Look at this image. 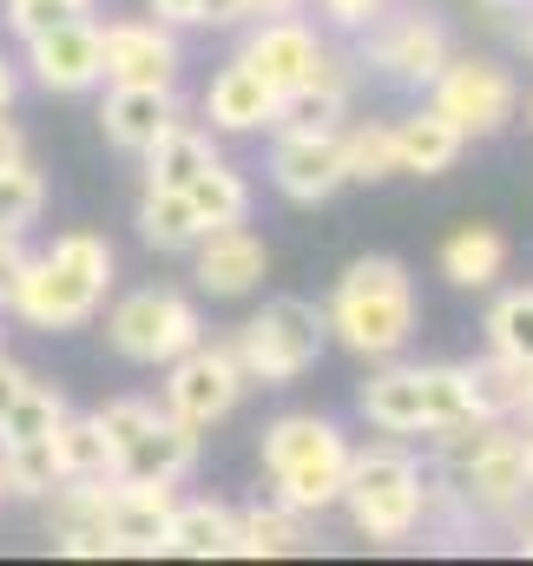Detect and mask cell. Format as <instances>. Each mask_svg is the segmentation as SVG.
<instances>
[{
	"instance_id": "cell-50",
	"label": "cell",
	"mask_w": 533,
	"mask_h": 566,
	"mask_svg": "<svg viewBox=\"0 0 533 566\" xmlns=\"http://www.w3.org/2000/svg\"><path fill=\"white\" fill-rule=\"evenodd\" d=\"M527 126H533V93H527Z\"/></svg>"
},
{
	"instance_id": "cell-34",
	"label": "cell",
	"mask_w": 533,
	"mask_h": 566,
	"mask_svg": "<svg viewBox=\"0 0 533 566\" xmlns=\"http://www.w3.org/2000/svg\"><path fill=\"white\" fill-rule=\"evenodd\" d=\"M488 349L533 369V290H508L488 303Z\"/></svg>"
},
{
	"instance_id": "cell-36",
	"label": "cell",
	"mask_w": 533,
	"mask_h": 566,
	"mask_svg": "<svg viewBox=\"0 0 533 566\" xmlns=\"http://www.w3.org/2000/svg\"><path fill=\"white\" fill-rule=\"evenodd\" d=\"M93 422L106 428V441H113V461H119V448H126V441H138L145 428L158 422V402H145V396H113V402H106Z\"/></svg>"
},
{
	"instance_id": "cell-14",
	"label": "cell",
	"mask_w": 533,
	"mask_h": 566,
	"mask_svg": "<svg viewBox=\"0 0 533 566\" xmlns=\"http://www.w3.org/2000/svg\"><path fill=\"white\" fill-rule=\"evenodd\" d=\"M461 501L468 507H481V514H514L521 501L533 494V474H527V448H521V434L501 422L461 468Z\"/></svg>"
},
{
	"instance_id": "cell-39",
	"label": "cell",
	"mask_w": 533,
	"mask_h": 566,
	"mask_svg": "<svg viewBox=\"0 0 533 566\" xmlns=\"http://www.w3.org/2000/svg\"><path fill=\"white\" fill-rule=\"evenodd\" d=\"M258 20V0H205L198 7V27H244Z\"/></svg>"
},
{
	"instance_id": "cell-35",
	"label": "cell",
	"mask_w": 533,
	"mask_h": 566,
	"mask_svg": "<svg viewBox=\"0 0 533 566\" xmlns=\"http://www.w3.org/2000/svg\"><path fill=\"white\" fill-rule=\"evenodd\" d=\"M73 13H86V0H0V20H7V33L27 46L33 33H46V27H60V20H73Z\"/></svg>"
},
{
	"instance_id": "cell-19",
	"label": "cell",
	"mask_w": 533,
	"mask_h": 566,
	"mask_svg": "<svg viewBox=\"0 0 533 566\" xmlns=\"http://www.w3.org/2000/svg\"><path fill=\"white\" fill-rule=\"evenodd\" d=\"M198 468V428H185L178 416H158V422L145 428L138 441L119 448V461H113V474H126V481H185Z\"/></svg>"
},
{
	"instance_id": "cell-30",
	"label": "cell",
	"mask_w": 533,
	"mask_h": 566,
	"mask_svg": "<svg viewBox=\"0 0 533 566\" xmlns=\"http://www.w3.org/2000/svg\"><path fill=\"white\" fill-rule=\"evenodd\" d=\"M0 481L20 501H53V488H60L53 441H0Z\"/></svg>"
},
{
	"instance_id": "cell-37",
	"label": "cell",
	"mask_w": 533,
	"mask_h": 566,
	"mask_svg": "<svg viewBox=\"0 0 533 566\" xmlns=\"http://www.w3.org/2000/svg\"><path fill=\"white\" fill-rule=\"evenodd\" d=\"M53 554H66V560H106L113 541H106L93 521H60V527H53Z\"/></svg>"
},
{
	"instance_id": "cell-10",
	"label": "cell",
	"mask_w": 533,
	"mask_h": 566,
	"mask_svg": "<svg viewBox=\"0 0 533 566\" xmlns=\"http://www.w3.org/2000/svg\"><path fill=\"white\" fill-rule=\"evenodd\" d=\"M428 106H441L468 139H494L508 119H514V106H521V86H514V73L501 66V60H474V53H454L448 66H441V80L428 86Z\"/></svg>"
},
{
	"instance_id": "cell-7",
	"label": "cell",
	"mask_w": 533,
	"mask_h": 566,
	"mask_svg": "<svg viewBox=\"0 0 533 566\" xmlns=\"http://www.w3.org/2000/svg\"><path fill=\"white\" fill-rule=\"evenodd\" d=\"M106 343H113V356H126L138 369H165V363H178L191 343H205V316H198V303L178 296V290H133V296L113 303Z\"/></svg>"
},
{
	"instance_id": "cell-18",
	"label": "cell",
	"mask_w": 533,
	"mask_h": 566,
	"mask_svg": "<svg viewBox=\"0 0 533 566\" xmlns=\"http://www.w3.org/2000/svg\"><path fill=\"white\" fill-rule=\"evenodd\" d=\"M178 119V86H106L100 99V133L119 151H145L165 126Z\"/></svg>"
},
{
	"instance_id": "cell-23",
	"label": "cell",
	"mask_w": 533,
	"mask_h": 566,
	"mask_svg": "<svg viewBox=\"0 0 533 566\" xmlns=\"http://www.w3.org/2000/svg\"><path fill=\"white\" fill-rule=\"evenodd\" d=\"M138 238L151 251H191L205 238V218H198L191 191L185 185H145V198H138Z\"/></svg>"
},
{
	"instance_id": "cell-51",
	"label": "cell",
	"mask_w": 533,
	"mask_h": 566,
	"mask_svg": "<svg viewBox=\"0 0 533 566\" xmlns=\"http://www.w3.org/2000/svg\"><path fill=\"white\" fill-rule=\"evenodd\" d=\"M527 53H533V27H527Z\"/></svg>"
},
{
	"instance_id": "cell-2",
	"label": "cell",
	"mask_w": 533,
	"mask_h": 566,
	"mask_svg": "<svg viewBox=\"0 0 533 566\" xmlns=\"http://www.w3.org/2000/svg\"><path fill=\"white\" fill-rule=\"evenodd\" d=\"M323 316H330V336L349 356H363V363L401 356L408 336H415V283H408V264L401 258H356L336 277Z\"/></svg>"
},
{
	"instance_id": "cell-9",
	"label": "cell",
	"mask_w": 533,
	"mask_h": 566,
	"mask_svg": "<svg viewBox=\"0 0 533 566\" xmlns=\"http://www.w3.org/2000/svg\"><path fill=\"white\" fill-rule=\"evenodd\" d=\"M363 60H369L389 86L428 93V86L441 80V66L454 60V40H448V27H441L428 7H401V13H383V20L369 27Z\"/></svg>"
},
{
	"instance_id": "cell-33",
	"label": "cell",
	"mask_w": 533,
	"mask_h": 566,
	"mask_svg": "<svg viewBox=\"0 0 533 566\" xmlns=\"http://www.w3.org/2000/svg\"><path fill=\"white\" fill-rule=\"evenodd\" d=\"M40 211H46V178L27 158L0 165V231L7 238H27V224H40Z\"/></svg>"
},
{
	"instance_id": "cell-21",
	"label": "cell",
	"mask_w": 533,
	"mask_h": 566,
	"mask_svg": "<svg viewBox=\"0 0 533 566\" xmlns=\"http://www.w3.org/2000/svg\"><path fill=\"white\" fill-rule=\"evenodd\" d=\"M205 119H211L218 133H264L270 119H276V93H270L244 60H231V66L211 73V86H205Z\"/></svg>"
},
{
	"instance_id": "cell-8",
	"label": "cell",
	"mask_w": 533,
	"mask_h": 566,
	"mask_svg": "<svg viewBox=\"0 0 533 566\" xmlns=\"http://www.w3.org/2000/svg\"><path fill=\"white\" fill-rule=\"evenodd\" d=\"M244 389H251V376L231 343H191L178 363H165V416H178L198 434L224 422Z\"/></svg>"
},
{
	"instance_id": "cell-48",
	"label": "cell",
	"mask_w": 533,
	"mask_h": 566,
	"mask_svg": "<svg viewBox=\"0 0 533 566\" xmlns=\"http://www.w3.org/2000/svg\"><path fill=\"white\" fill-rule=\"evenodd\" d=\"M514 541H521V554H527V560H533V521H527V527H521V534H514Z\"/></svg>"
},
{
	"instance_id": "cell-20",
	"label": "cell",
	"mask_w": 533,
	"mask_h": 566,
	"mask_svg": "<svg viewBox=\"0 0 533 566\" xmlns=\"http://www.w3.org/2000/svg\"><path fill=\"white\" fill-rule=\"evenodd\" d=\"M461 145H468V133L441 106H421V113L396 119V171L401 178H441V171H454Z\"/></svg>"
},
{
	"instance_id": "cell-40",
	"label": "cell",
	"mask_w": 533,
	"mask_h": 566,
	"mask_svg": "<svg viewBox=\"0 0 533 566\" xmlns=\"http://www.w3.org/2000/svg\"><path fill=\"white\" fill-rule=\"evenodd\" d=\"M20 271H27V251H20V238H7V231H0V310L13 303V283H20Z\"/></svg>"
},
{
	"instance_id": "cell-49",
	"label": "cell",
	"mask_w": 533,
	"mask_h": 566,
	"mask_svg": "<svg viewBox=\"0 0 533 566\" xmlns=\"http://www.w3.org/2000/svg\"><path fill=\"white\" fill-rule=\"evenodd\" d=\"M521 448H527V474H533V422H527V434H521Z\"/></svg>"
},
{
	"instance_id": "cell-47",
	"label": "cell",
	"mask_w": 533,
	"mask_h": 566,
	"mask_svg": "<svg viewBox=\"0 0 533 566\" xmlns=\"http://www.w3.org/2000/svg\"><path fill=\"white\" fill-rule=\"evenodd\" d=\"M521 422H533V369H527V396H521Z\"/></svg>"
},
{
	"instance_id": "cell-5",
	"label": "cell",
	"mask_w": 533,
	"mask_h": 566,
	"mask_svg": "<svg viewBox=\"0 0 533 566\" xmlns=\"http://www.w3.org/2000/svg\"><path fill=\"white\" fill-rule=\"evenodd\" d=\"M363 416L383 434H435L448 422H468V376L461 363H383L369 382H363Z\"/></svg>"
},
{
	"instance_id": "cell-44",
	"label": "cell",
	"mask_w": 533,
	"mask_h": 566,
	"mask_svg": "<svg viewBox=\"0 0 533 566\" xmlns=\"http://www.w3.org/2000/svg\"><path fill=\"white\" fill-rule=\"evenodd\" d=\"M13 93H20V80H13V60H0V119L13 113Z\"/></svg>"
},
{
	"instance_id": "cell-11",
	"label": "cell",
	"mask_w": 533,
	"mask_h": 566,
	"mask_svg": "<svg viewBox=\"0 0 533 566\" xmlns=\"http://www.w3.org/2000/svg\"><path fill=\"white\" fill-rule=\"evenodd\" d=\"M106 86H178V33L165 20H106L100 27Z\"/></svg>"
},
{
	"instance_id": "cell-15",
	"label": "cell",
	"mask_w": 533,
	"mask_h": 566,
	"mask_svg": "<svg viewBox=\"0 0 533 566\" xmlns=\"http://www.w3.org/2000/svg\"><path fill=\"white\" fill-rule=\"evenodd\" d=\"M323 53H330V46H323L296 13H264V20L251 27V40H244L238 60L264 80L270 93H290V86H303V80L323 66Z\"/></svg>"
},
{
	"instance_id": "cell-17",
	"label": "cell",
	"mask_w": 533,
	"mask_h": 566,
	"mask_svg": "<svg viewBox=\"0 0 533 566\" xmlns=\"http://www.w3.org/2000/svg\"><path fill=\"white\" fill-rule=\"evenodd\" d=\"M343 119H349V66L336 53H323V66L303 86L276 93L270 133H343Z\"/></svg>"
},
{
	"instance_id": "cell-13",
	"label": "cell",
	"mask_w": 533,
	"mask_h": 566,
	"mask_svg": "<svg viewBox=\"0 0 533 566\" xmlns=\"http://www.w3.org/2000/svg\"><path fill=\"white\" fill-rule=\"evenodd\" d=\"M27 66H33V80H40L46 93H93V86H106L100 27H93L86 13H73V20L33 33V40H27Z\"/></svg>"
},
{
	"instance_id": "cell-29",
	"label": "cell",
	"mask_w": 533,
	"mask_h": 566,
	"mask_svg": "<svg viewBox=\"0 0 533 566\" xmlns=\"http://www.w3.org/2000/svg\"><path fill=\"white\" fill-rule=\"evenodd\" d=\"M185 191H191L205 231H211V224H244V218H251V185H244V171H231L224 158H211Z\"/></svg>"
},
{
	"instance_id": "cell-25",
	"label": "cell",
	"mask_w": 533,
	"mask_h": 566,
	"mask_svg": "<svg viewBox=\"0 0 533 566\" xmlns=\"http://www.w3.org/2000/svg\"><path fill=\"white\" fill-rule=\"evenodd\" d=\"M508 271V238L494 224H461L454 238H441V277L454 290H488Z\"/></svg>"
},
{
	"instance_id": "cell-53",
	"label": "cell",
	"mask_w": 533,
	"mask_h": 566,
	"mask_svg": "<svg viewBox=\"0 0 533 566\" xmlns=\"http://www.w3.org/2000/svg\"><path fill=\"white\" fill-rule=\"evenodd\" d=\"M86 7H93V0H86Z\"/></svg>"
},
{
	"instance_id": "cell-16",
	"label": "cell",
	"mask_w": 533,
	"mask_h": 566,
	"mask_svg": "<svg viewBox=\"0 0 533 566\" xmlns=\"http://www.w3.org/2000/svg\"><path fill=\"white\" fill-rule=\"evenodd\" d=\"M191 251H198V290L211 296H251L270 277V244L251 224H211Z\"/></svg>"
},
{
	"instance_id": "cell-46",
	"label": "cell",
	"mask_w": 533,
	"mask_h": 566,
	"mask_svg": "<svg viewBox=\"0 0 533 566\" xmlns=\"http://www.w3.org/2000/svg\"><path fill=\"white\" fill-rule=\"evenodd\" d=\"M303 0H258V13H296Z\"/></svg>"
},
{
	"instance_id": "cell-52",
	"label": "cell",
	"mask_w": 533,
	"mask_h": 566,
	"mask_svg": "<svg viewBox=\"0 0 533 566\" xmlns=\"http://www.w3.org/2000/svg\"><path fill=\"white\" fill-rule=\"evenodd\" d=\"M0 494H7V481H0Z\"/></svg>"
},
{
	"instance_id": "cell-22",
	"label": "cell",
	"mask_w": 533,
	"mask_h": 566,
	"mask_svg": "<svg viewBox=\"0 0 533 566\" xmlns=\"http://www.w3.org/2000/svg\"><path fill=\"white\" fill-rule=\"evenodd\" d=\"M238 547V514L224 501H178L171 507V527H165V554H185V560H231Z\"/></svg>"
},
{
	"instance_id": "cell-43",
	"label": "cell",
	"mask_w": 533,
	"mask_h": 566,
	"mask_svg": "<svg viewBox=\"0 0 533 566\" xmlns=\"http://www.w3.org/2000/svg\"><path fill=\"white\" fill-rule=\"evenodd\" d=\"M13 158H27V139H20L13 119H0V165H13Z\"/></svg>"
},
{
	"instance_id": "cell-27",
	"label": "cell",
	"mask_w": 533,
	"mask_h": 566,
	"mask_svg": "<svg viewBox=\"0 0 533 566\" xmlns=\"http://www.w3.org/2000/svg\"><path fill=\"white\" fill-rule=\"evenodd\" d=\"M138 158H145V185H191V178H198V171H205L218 151H211V139H205L198 126L171 119V126L145 145Z\"/></svg>"
},
{
	"instance_id": "cell-3",
	"label": "cell",
	"mask_w": 533,
	"mask_h": 566,
	"mask_svg": "<svg viewBox=\"0 0 533 566\" xmlns=\"http://www.w3.org/2000/svg\"><path fill=\"white\" fill-rule=\"evenodd\" d=\"M349 434L330 416H276L264 428V474L276 481V501L296 514H323L343 507V481H349Z\"/></svg>"
},
{
	"instance_id": "cell-26",
	"label": "cell",
	"mask_w": 533,
	"mask_h": 566,
	"mask_svg": "<svg viewBox=\"0 0 533 566\" xmlns=\"http://www.w3.org/2000/svg\"><path fill=\"white\" fill-rule=\"evenodd\" d=\"M310 547V534H303V514L296 507H244L238 514V547H231V560H290V554H303Z\"/></svg>"
},
{
	"instance_id": "cell-31",
	"label": "cell",
	"mask_w": 533,
	"mask_h": 566,
	"mask_svg": "<svg viewBox=\"0 0 533 566\" xmlns=\"http://www.w3.org/2000/svg\"><path fill=\"white\" fill-rule=\"evenodd\" d=\"M66 416H73L66 396H60L53 382H33V376H27V389H20V396L7 402V416H0V441H46Z\"/></svg>"
},
{
	"instance_id": "cell-42",
	"label": "cell",
	"mask_w": 533,
	"mask_h": 566,
	"mask_svg": "<svg viewBox=\"0 0 533 566\" xmlns=\"http://www.w3.org/2000/svg\"><path fill=\"white\" fill-rule=\"evenodd\" d=\"M20 389H27V369H20L13 356H0V416H7V402H13Z\"/></svg>"
},
{
	"instance_id": "cell-41",
	"label": "cell",
	"mask_w": 533,
	"mask_h": 566,
	"mask_svg": "<svg viewBox=\"0 0 533 566\" xmlns=\"http://www.w3.org/2000/svg\"><path fill=\"white\" fill-rule=\"evenodd\" d=\"M198 7H205V0H151V13H158L165 27H198Z\"/></svg>"
},
{
	"instance_id": "cell-28",
	"label": "cell",
	"mask_w": 533,
	"mask_h": 566,
	"mask_svg": "<svg viewBox=\"0 0 533 566\" xmlns=\"http://www.w3.org/2000/svg\"><path fill=\"white\" fill-rule=\"evenodd\" d=\"M46 441H53L60 481H106L113 474V441H106V428L93 422V416H66Z\"/></svg>"
},
{
	"instance_id": "cell-24",
	"label": "cell",
	"mask_w": 533,
	"mask_h": 566,
	"mask_svg": "<svg viewBox=\"0 0 533 566\" xmlns=\"http://www.w3.org/2000/svg\"><path fill=\"white\" fill-rule=\"evenodd\" d=\"M461 376H468V409H474L481 422H521V396H527V363H514V356L488 349L481 363H461Z\"/></svg>"
},
{
	"instance_id": "cell-4",
	"label": "cell",
	"mask_w": 533,
	"mask_h": 566,
	"mask_svg": "<svg viewBox=\"0 0 533 566\" xmlns=\"http://www.w3.org/2000/svg\"><path fill=\"white\" fill-rule=\"evenodd\" d=\"M428 501H435V488H428V474H421V461H415L408 448L376 441V448H356V454H349L343 507H349V521H356L363 541L401 547V541L428 521Z\"/></svg>"
},
{
	"instance_id": "cell-1",
	"label": "cell",
	"mask_w": 533,
	"mask_h": 566,
	"mask_svg": "<svg viewBox=\"0 0 533 566\" xmlns=\"http://www.w3.org/2000/svg\"><path fill=\"white\" fill-rule=\"evenodd\" d=\"M106 290H113V244L100 231H66V238H53V251L27 258L7 310L33 329L60 336V329H86L100 316Z\"/></svg>"
},
{
	"instance_id": "cell-12",
	"label": "cell",
	"mask_w": 533,
	"mask_h": 566,
	"mask_svg": "<svg viewBox=\"0 0 533 566\" xmlns=\"http://www.w3.org/2000/svg\"><path fill=\"white\" fill-rule=\"evenodd\" d=\"M270 185L290 205H330L349 185L343 133H276V145H270Z\"/></svg>"
},
{
	"instance_id": "cell-32",
	"label": "cell",
	"mask_w": 533,
	"mask_h": 566,
	"mask_svg": "<svg viewBox=\"0 0 533 566\" xmlns=\"http://www.w3.org/2000/svg\"><path fill=\"white\" fill-rule=\"evenodd\" d=\"M343 171L349 185H383V178H401L396 171V126H343Z\"/></svg>"
},
{
	"instance_id": "cell-38",
	"label": "cell",
	"mask_w": 533,
	"mask_h": 566,
	"mask_svg": "<svg viewBox=\"0 0 533 566\" xmlns=\"http://www.w3.org/2000/svg\"><path fill=\"white\" fill-rule=\"evenodd\" d=\"M316 7H323V20L343 27V33H369V27L389 13V0H316Z\"/></svg>"
},
{
	"instance_id": "cell-6",
	"label": "cell",
	"mask_w": 533,
	"mask_h": 566,
	"mask_svg": "<svg viewBox=\"0 0 533 566\" xmlns=\"http://www.w3.org/2000/svg\"><path fill=\"white\" fill-rule=\"evenodd\" d=\"M323 343H330V316H323L316 303H303V296H276V303H264V310L231 336L244 376L264 382V389L296 382V376L323 356Z\"/></svg>"
},
{
	"instance_id": "cell-45",
	"label": "cell",
	"mask_w": 533,
	"mask_h": 566,
	"mask_svg": "<svg viewBox=\"0 0 533 566\" xmlns=\"http://www.w3.org/2000/svg\"><path fill=\"white\" fill-rule=\"evenodd\" d=\"M488 13H521V7H533V0H481Z\"/></svg>"
}]
</instances>
